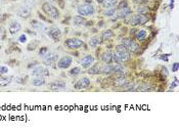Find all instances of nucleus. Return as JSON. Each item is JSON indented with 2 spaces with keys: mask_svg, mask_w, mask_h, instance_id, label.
I'll list each match as a JSON object with an SVG mask.
<instances>
[{
  "mask_svg": "<svg viewBox=\"0 0 179 133\" xmlns=\"http://www.w3.org/2000/svg\"><path fill=\"white\" fill-rule=\"evenodd\" d=\"M42 10L49 16L54 20H57L59 18V11L57 10L55 6L50 4L49 2H44L42 4Z\"/></svg>",
  "mask_w": 179,
  "mask_h": 133,
  "instance_id": "nucleus-1",
  "label": "nucleus"
},
{
  "mask_svg": "<svg viewBox=\"0 0 179 133\" xmlns=\"http://www.w3.org/2000/svg\"><path fill=\"white\" fill-rule=\"evenodd\" d=\"M58 59H59V55H58V53H56V52H47L46 54L44 55V57H43V63H44L45 65H47V67H54L53 65H55L56 63H57ZM55 68V67H54Z\"/></svg>",
  "mask_w": 179,
  "mask_h": 133,
  "instance_id": "nucleus-2",
  "label": "nucleus"
},
{
  "mask_svg": "<svg viewBox=\"0 0 179 133\" xmlns=\"http://www.w3.org/2000/svg\"><path fill=\"white\" fill-rule=\"evenodd\" d=\"M77 10L80 16H91L94 14V7L91 3H84L80 5Z\"/></svg>",
  "mask_w": 179,
  "mask_h": 133,
  "instance_id": "nucleus-3",
  "label": "nucleus"
},
{
  "mask_svg": "<svg viewBox=\"0 0 179 133\" xmlns=\"http://www.w3.org/2000/svg\"><path fill=\"white\" fill-rule=\"evenodd\" d=\"M129 59H130V51H126V52L116 51L115 53H113V59L117 63H123L125 61H127Z\"/></svg>",
  "mask_w": 179,
  "mask_h": 133,
  "instance_id": "nucleus-4",
  "label": "nucleus"
},
{
  "mask_svg": "<svg viewBox=\"0 0 179 133\" xmlns=\"http://www.w3.org/2000/svg\"><path fill=\"white\" fill-rule=\"evenodd\" d=\"M147 21H149V18H147L145 14H138L133 16L130 19V21H129V23H130V25H132V26H136V25H144Z\"/></svg>",
  "mask_w": 179,
  "mask_h": 133,
  "instance_id": "nucleus-5",
  "label": "nucleus"
},
{
  "mask_svg": "<svg viewBox=\"0 0 179 133\" xmlns=\"http://www.w3.org/2000/svg\"><path fill=\"white\" fill-rule=\"evenodd\" d=\"M65 45L69 49H77L83 45V41L78 38H69L65 41Z\"/></svg>",
  "mask_w": 179,
  "mask_h": 133,
  "instance_id": "nucleus-6",
  "label": "nucleus"
},
{
  "mask_svg": "<svg viewBox=\"0 0 179 133\" xmlns=\"http://www.w3.org/2000/svg\"><path fill=\"white\" fill-rule=\"evenodd\" d=\"M47 35H48L49 38L53 40L54 42H58L61 38V30L56 27H52V28H49L48 31H47Z\"/></svg>",
  "mask_w": 179,
  "mask_h": 133,
  "instance_id": "nucleus-7",
  "label": "nucleus"
},
{
  "mask_svg": "<svg viewBox=\"0 0 179 133\" xmlns=\"http://www.w3.org/2000/svg\"><path fill=\"white\" fill-rule=\"evenodd\" d=\"M31 74L35 77H47V76H49V71L42 65H36L32 70Z\"/></svg>",
  "mask_w": 179,
  "mask_h": 133,
  "instance_id": "nucleus-8",
  "label": "nucleus"
},
{
  "mask_svg": "<svg viewBox=\"0 0 179 133\" xmlns=\"http://www.w3.org/2000/svg\"><path fill=\"white\" fill-rule=\"evenodd\" d=\"M73 59L71 56H63L59 61H57V67L59 69H68L72 65Z\"/></svg>",
  "mask_w": 179,
  "mask_h": 133,
  "instance_id": "nucleus-9",
  "label": "nucleus"
},
{
  "mask_svg": "<svg viewBox=\"0 0 179 133\" xmlns=\"http://www.w3.org/2000/svg\"><path fill=\"white\" fill-rule=\"evenodd\" d=\"M90 86V80L88 79L87 77H83L77 82L76 84L74 85L75 89L77 90H81V89H85L87 87Z\"/></svg>",
  "mask_w": 179,
  "mask_h": 133,
  "instance_id": "nucleus-10",
  "label": "nucleus"
},
{
  "mask_svg": "<svg viewBox=\"0 0 179 133\" xmlns=\"http://www.w3.org/2000/svg\"><path fill=\"white\" fill-rule=\"evenodd\" d=\"M49 89L52 91H57L61 90V89H63L66 87V82L63 81H54L51 82L50 84L48 85Z\"/></svg>",
  "mask_w": 179,
  "mask_h": 133,
  "instance_id": "nucleus-11",
  "label": "nucleus"
},
{
  "mask_svg": "<svg viewBox=\"0 0 179 133\" xmlns=\"http://www.w3.org/2000/svg\"><path fill=\"white\" fill-rule=\"evenodd\" d=\"M21 24L16 21H12L11 23L9 24V27H8V31L11 35H16V33H19L21 31Z\"/></svg>",
  "mask_w": 179,
  "mask_h": 133,
  "instance_id": "nucleus-12",
  "label": "nucleus"
},
{
  "mask_svg": "<svg viewBox=\"0 0 179 133\" xmlns=\"http://www.w3.org/2000/svg\"><path fill=\"white\" fill-rule=\"evenodd\" d=\"M12 81L11 76H3L0 75V87H6L7 85H9Z\"/></svg>",
  "mask_w": 179,
  "mask_h": 133,
  "instance_id": "nucleus-13",
  "label": "nucleus"
},
{
  "mask_svg": "<svg viewBox=\"0 0 179 133\" xmlns=\"http://www.w3.org/2000/svg\"><path fill=\"white\" fill-rule=\"evenodd\" d=\"M16 14H18V16H21L22 19H28L29 16H31V11L29 8H27V7H21L18 11H16Z\"/></svg>",
  "mask_w": 179,
  "mask_h": 133,
  "instance_id": "nucleus-14",
  "label": "nucleus"
},
{
  "mask_svg": "<svg viewBox=\"0 0 179 133\" xmlns=\"http://www.w3.org/2000/svg\"><path fill=\"white\" fill-rule=\"evenodd\" d=\"M93 61H94V59H93L92 55H86L81 61V65L83 68H89L93 63Z\"/></svg>",
  "mask_w": 179,
  "mask_h": 133,
  "instance_id": "nucleus-15",
  "label": "nucleus"
},
{
  "mask_svg": "<svg viewBox=\"0 0 179 133\" xmlns=\"http://www.w3.org/2000/svg\"><path fill=\"white\" fill-rule=\"evenodd\" d=\"M100 73L105 75H109L114 73V65H109V63H107L103 67H100Z\"/></svg>",
  "mask_w": 179,
  "mask_h": 133,
  "instance_id": "nucleus-16",
  "label": "nucleus"
},
{
  "mask_svg": "<svg viewBox=\"0 0 179 133\" xmlns=\"http://www.w3.org/2000/svg\"><path fill=\"white\" fill-rule=\"evenodd\" d=\"M132 10L130 7H124V8H120L118 11V18H126V16H130Z\"/></svg>",
  "mask_w": 179,
  "mask_h": 133,
  "instance_id": "nucleus-17",
  "label": "nucleus"
},
{
  "mask_svg": "<svg viewBox=\"0 0 179 133\" xmlns=\"http://www.w3.org/2000/svg\"><path fill=\"white\" fill-rule=\"evenodd\" d=\"M101 61L105 63H111L113 61V53L111 51H105L102 53Z\"/></svg>",
  "mask_w": 179,
  "mask_h": 133,
  "instance_id": "nucleus-18",
  "label": "nucleus"
},
{
  "mask_svg": "<svg viewBox=\"0 0 179 133\" xmlns=\"http://www.w3.org/2000/svg\"><path fill=\"white\" fill-rule=\"evenodd\" d=\"M102 43V39L100 36L96 35V36H93L92 38L90 39V42H89V44H90L91 47H96L98 46V45H100Z\"/></svg>",
  "mask_w": 179,
  "mask_h": 133,
  "instance_id": "nucleus-19",
  "label": "nucleus"
},
{
  "mask_svg": "<svg viewBox=\"0 0 179 133\" xmlns=\"http://www.w3.org/2000/svg\"><path fill=\"white\" fill-rule=\"evenodd\" d=\"M46 83L45 81V78L44 77H36L33 79L32 81V84L36 87H39V86H43V85Z\"/></svg>",
  "mask_w": 179,
  "mask_h": 133,
  "instance_id": "nucleus-20",
  "label": "nucleus"
},
{
  "mask_svg": "<svg viewBox=\"0 0 179 133\" xmlns=\"http://www.w3.org/2000/svg\"><path fill=\"white\" fill-rule=\"evenodd\" d=\"M74 25L75 26H83L86 23V20L84 19L83 16H74Z\"/></svg>",
  "mask_w": 179,
  "mask_h": 133,
  "instance_id": "nucleus-21",
  "label": "nucleus"
},
{
  "mask_svg": "<svg viewBox=\"0 0 179 133\" xmlns=\"http://www.w3.org/2000/svg\"><path fill=\"white\" fill-rule=\"evenodd\" d=\"M88 74L90 75H98L100 74V65L98 63L91 65L90 68L88 69Z\"/></svg>",
  "mask_w": 179,
  "mask_h": 133,
  "instance_id": "nucleus-22",
  "label": "nucleus"
},
{
  "mask_svg": "<svg viewBox=\"0 0 179 133\" xmlns=\"http://www.w3.org/2000/svg\"><path fill=\"white\" fill-rule=\"evenodd\" d=\"M127 83H128V81L125 77H119L118 79L115 80L114 85L116 87H123V86H125Z\"/></svg>",
  "mask_w": 179,
  "mask_h": 133,
  "instance_id": "nucleus-23",
  "label": "nucleus"
},
{
  "mask_svg": "<svg viewBox=\"0 0 179 133\" xmlns=\"http://www.w3.org/2000/svg\"><path fill=\"white\" fill-rule=\"evenodd\" d=\"M101 4L103 5L105 8H112L118 4V0H105Z\"/></svg>",
  "mask_w": 179,
  "mask_h": 133,
  "instance_id": "nucleus-24",
  "label": "nucleus"
},
{
  "mask_svg": "<svg viewBox=\"0 0 179 133\" xmlns=\"http://www.w3.org/2000/svg\"><path fill=\"white\" fill-rule=\"evenodd\" d=\"M113 37H114V32H113L112 30H107L102 33L101 39H102V41H107V40H109Z\"/></svg>",
  "mask_w": 179,
  "mask_h": 133,
  "instance_id": "nucleus-25",
  "label": "nucleus"
},
{
  "mask_svg": "<svg viewBox=\"0 0 179 133\" xmlns=\"http://www.w3.org/2000/svg\"><path fill=\"white\" fill-rule=\"evenodd\" d=\"M31 27H32L34 30H42V29L44 28V25L40 22L36 21V20H33L31 21Z\"/></svg>",
  "mask_w": 179,
  "mask_h": 133,
  "instance_id": "nucleus-26",
  "label": "nucleus"
},
{
  "mask_svg": "<svg viewBox=\"0 0 179 133\" xmlns=\"http://www.w3.org/2000/svg\"><path fill=\"white\" fill-rule=\"evenodd\" d=\"M38 45H39V41H38V40H33L32 42L28 44V46H27V50H28V51H34V50L38 47Z\"/></svg>",
  "mask_w": 179,
  "mask_h": 133,
  "instance_id": "nucleus-27",
  "label": "nucleus"
},
{
  "mask_svg": "<svg viewBox=\"0 0 179 133\" xmlns=\"http://www.w3.org/2000/svg\"><path fill=\"white\" fill-rule=\"evenodd\" d=\"M127 49L129 50V51H131V52H137L138 50H139V45H138L136 42H134V41H133V42L127 47Z\"/></svg>",
  "mask_w": 179,
  "mask_h": 133,
  "instance_id": "nucleus-28",
  "label": "nucleus"
},
{
  "mask_svg": "<svg viewBox=\"0 0 179 133\" xmlns=\"http://www.w3.org/2000/svg\"><path fill=\"white\" fill-rule=\"evenodd\" d=\"M124 72V67L121 63H117L114 65V73L115 74H123Z\"/></svg>",
  "mask_w": 179,
  "mask_h": 133,
  "instance_id": "nucleus-29",
  "label": "nucleus"
},
{
  "mask_svg": "<svg viewBox=\"0 0 179 133\" xmlns=\"http://www.w3.org/2000/svg\"><path fill=\"white\" fill-rule=\"evenodd\" d=\"M145 37H147V31H144V30L139 31V32L137 33V35H136V38H137V40H139V41L144 40Z\"/></svg>",
  "mask_w": 179,
  "mask_h": 133,
  "instance_id": "nucleus-30",
  "label": "nucleus"
},
{
  "mask_svg": "<svg viewBox=\"0 0 179 133\" xmlns=\"http://www.w3.org/2000/svg\"><path fill=\"white\" fill-rule=\"evenodd\" d=\"M27 80H28V76H21V77L16 78V83L19 84H26L27 83Z\"/></svg>",
  "mask_w": 179,
  "mask_h": 133,
  "instance_id": "nucleus-31",
  "label": "nucleus"
},
{
  "mask_svg": "<svg viewBox=\"0 0 179 133\" xmlns=\"http://www.w3.org/2000/svg\"><path fill=\"white\" fill-rule=\"evenodd\" d=\"M116 14V8L115 7H112V8H107V10L105 11V16H113Z\"/></svg>",
  "mask_w": 179,
  "mask_h": 133,
  "instance_id": "nucleus-32",
  "label": "nucleus"
},
{
  "mask_svg": "<svg viewBox=\"0 0 179 133\" xmlns=\"http://www.w3.org/2000/svg\"><path fill=\"white\" fill-rule=\"evenodd\" d=\"M81 73V68L80 67H75L74 69L70 71V75L71 76H77V75H79Z\"/></svg>",
  "mask_w": 179,
  "mask_h": 133,
  "instance_id": "nucleus-33",
  "label": "nucleus"
},
{
  "mask_svg": "<svg viewBox=\"0 0 179 133\" xmlns=\"http://www.w3.org/2000/svg\"><path fill=\"white\" fill-rule=\"evenodd\" d=\"M137 12L138 14H147L149 12V8L145 6H142V7H138L137 8Z\"/></svg>",
  "mask_w": 179,
  "mask_h": 133,
  "instance_id": "nucleus-34",
  "label": "nucleus"
},
{
  "mask_svg": "<svg viewBox=\"0 0 179 133\" xmlns=\"http://www.w3.org/2000/svg\"><path fill=\"white\" fill-rule=\"evenodd\" d=\"M134 40H132L131 38H125V39H123L122 40V44L124 45V46H126V47H128L129 45L131 44V43L133 42Z\"/></svg>",
  "mask_w": 179,
  "mask_h": 133,
  "instance_id": "nucleus-35",
  "label": "nucleus"
},
{
  "mask_svg": "<svg viewBox=\"0 0 179 133\" xmlns=\"http://www.w3.org/2000/svg\"><path fill=\"white\" fill-rule=\"evenodd\" d=\"M47 52H48V48H47L46 46H43L39 49V55H41V56H44Z\"/></svg>",
  "mask_w": 179,
  "mask_h": 133,
  "instance_id": "nucleus-36",
  "label": "nucleus"
},
{
  "mask_svg": "<svg viewBox=\"0 0 179 133\" xmlns=\"http://www.w3.org/2000/svg\"><path fill=\"white\" fill-rule=\"evenodd\" d=\"M8 73V68L5 67V65H0V74L3 75V74H6Z\"/></svg>",
  "mask_w": 179,
  "mask_h": 133,
  "instance_id": "nucleus-37",
  "label": "nucleus"
},
{
  "mask_svg": "<svg viewBox=\"0 0 179 133\" xmlns=\"http://www.w3.org/2000/svg\"><path fill=\"white\" fill-rule=\"evenodd\" d=\"M127 6H128V2L126 0H123V1H121V2L119 3L118 8L120 9V8H124V7H127Z\"/></svg>",
  "mask_w": 179,
  "mask_h": 133,
  "instance_id": "nucleus-38",
  "label": "nucleus"
},
{
  "mask_svg": "<svg viewBox=\"0 0 179 133\" xmlns=\"http://www.w3.org/2000/svg\"><path fill=\"white\" fill-rule=\"evenodd\" d=\"M38 16L40 18V20H42V21H44V22H47V23H52V22L50 21L49 19H47V18H45L43 14H41L40 12H38Z\"/></svg>",
  "mask_w": 179,
  "mask_h": 133,
  "instance_id": "nucleus-39",
  "label": "nucleus"
},
{
  "mask_svg": "<svg viewBox=\"0 0 179 133\" xmlns=\"http://www.w3.org/2000/svg\"><path fill=\"white\" fill-rule=\"evenodd\" d=\"M19 40H20V42H21V43H25V42H27V36H26L25 34H23V35L20 36Z\"/></svg>",
  "mask_w": 179,
  "mask_h": 133,
  "instance_id": "nucleus-40",
  "label": "nucleus"
},
{
  "mask_svg": "<svg viewBox=\"0 0 179 133\" xmlns=\"http://www.w3.org/2000/svg\"><path fill=\"white\" fill-rule=\"evenodd\" d=\"M8 14H0V24L1 23H3V22L5 21V20L7 19V18H8Z\"/></svg>",
  "mask_w": 179,
  "mask_h": 133,
  "instance_id": "nucleus-41",
  "label": "nucleus"
},
{
  "mask_svg": "<svg viewBox=\"0 0 179 133\" xmlns=\"http://www.w3.org/2000/svg\"><path fill=\"white\" fill-rule=\"evenodd\" d=\"M178 68H179V63H175L174 65H173V67H172V72H177L178 71Z\"/></svg>",
  "mask_w": 179,
  "mask_h": 133,
  "instance_id": "nucleus-42",
  "label": "nucleus"
},
{
  "mask_svg": "<svg viewBox=\"0 0 179 133\" xmlns=\"http://www.w3.org/2000/svg\"><path fill=\"white\" fill-rule=\"evenodd\" d=\"M175 81H174V83L173 84H171V86H170V88L171 89H173V88H175V87H177V85H178V81H177V78L175 77Z\"/></svg>",
  "mask_w": 179,
  "mask_h": 133,
  "instance_id": "nucleus-43",
  "label": "nucleus"
},
{
  "mask_svg": "<svg viewBox=\"0 0 179 133\" xmlns=\"http://www.w3.org/2000/svg\"><path fill=\"white\" fill-rule=\"evenodd\" d=\"M38 65L37 61H34V63H29V65H28V69H32V68H34V67H36V65Z\"/></svg>",
  "mask_w": 179,
  "mask_h": 133,
  "instance_id": "nucleus-44",
  "label": "nucleus"
},
{
  "mask_svg": "<svg viewBox=\"0 0 179 133\" xmlns=\"http://www.w3.org/2000/svg\"><path fill=\"white\" fill-rule=\"evenodd\" d=\"M168 55H169V54H163V55H161V56H160V59L167 61H168V59H167V56H168Z\"/></svg>",
  "mask_w": 179,
  "mask_h": 133,
  "instance_id": "nucleus-45",
  "label": "nucleus"
},
{
  "mask_svg": "<svg viewBox=\"0 0 179 133\" xmlns=\"http://www.w3.org/2000/svg\"><path fill=\"white\" fill-rule=\"evenodd\" d=\"M57 1V3L59 4V6H61V8H63V6H65V3H63V0H56Z\"/></svg>",
  "mask_w": 179,
  "mask_h": 133,
  "instance_id": "nucleus-46",
  "label": "nucleus"
},
{
  "mask_svg": "<svg viewBox=\"0 0 179 133\" xmlns=\"http://www.w3.org/2000/svg\"><path fill=\"white\" fill-rule=\"evenodd\" d=\"M7 63H9V65H12V63H14V65H16V63H18V61H14V59H12V61H7Z\"/></svg>",
  "mask_w": 179,
  "mask_h": 133,
  "instance_id": "nucleus-47",
  "label": "nucleus"
},
{
  "mask_svg": "<svg viewBox=\"0 0 179 133\" xmlns=\"http://www.w3.org/2000/svg\"><path fill=\"white\" fill-rule=\"evenodd\" d=\"M135 2H137V3H145L147 1V0H134Z\"/></svg>",
  "mask_w": 179,
  "mask_h": 133,
  "instance_id": "nucleus-48",
  "label": "nucleus"
},
{
  "mask_svg": "<svg viewBox=\"0 0 179 133\" xmlns=\"http://www.w3.org/2000/svg\"><path fill=\"white\" fill-rule=\"evenodd\" d=\"M103 1H105V0H96V2L97 3H102Z\"/></svg>",
  "mask_w": 179,
  "mask_h": 133,
  "instance_id": "nucleus-49",
  "label": "nucleus"
},
{
  "mask_svg": "<svg viewBox=\"0 0 179 133\" xmlns=\"http://www.w3.org/2000/svg\"><path fill=\"white\" fill-rule=\"evenodd\" d=\"M86 3H91V0H86Z\"/></svg>",
  "mask_w": 179,
  "mask_h": 133,
  "instance_id": "nucleus-50",
  "label": "nucleus"
}]
</instances>
